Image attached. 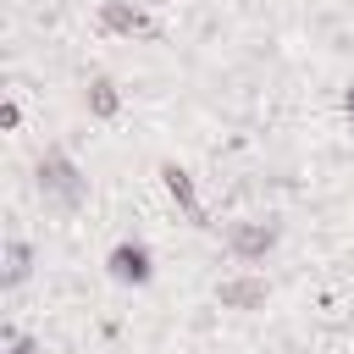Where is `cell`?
<instances>
[{
    "mask_svg": "<svg viewBox=\"0 0 354 354\" xmlns=\"http://www.w3.org/2000/svg\"><path fill=\"white\" fill-rule=\"evenodd\" d=\"M33 188H39V199H44L50 210H61V216H72V210L88 205V171L72 160L66 144H44V155L33 160Z\"/></svg>",
    "mask_w": 354,
    "mask_h": 354,
    "instance_id": "6da1fadb",
    "label": "cell"
},
{
    "mask_svg": "<svg viewBox=\"0 0 354 354\" xmlns=\"http://www.w3.org/2000/svg\"><path fill=\"white\" fill-rule=\"evenodd\" d=\"M282 243V221L277 216H238L221 227V249L232 266H266V254Z\"/></svg>",
    "mask_w": 354,
    "mask_h": 354,
    "instance_id": "7a4b0ae2",
    "label": "cell"
},
{
    "mask_svg": "<svg viewBox=\"0 0 354 354\" xmlns=\"http://www.w3.org/2000/svg\"><path fill=\"white\" fill-rule=\"evenodd\" d=\"M266 299H271V282H266L254 266H238V271H227V277L216 282V304H221V310L249 315V310H260Z\"/></svg>",
    "mask_w": 354,
    "mask_h": 354,
    "instance_id": "3957f363",
    "label": "cell"
},
{
    "mask_svg": "<svg viewBox=\"0 0 354 354\" xmlns=\"http://www.w3.org/2000/svg\"><path fill=\"white\" fill-rule=\"evenodd\" d=\"M105 271H111V282H122V288H149V277H155V254H149V243L122 238V243H111Z\"/></svg>",
    "mask_w": 354,
    "mask_h": 354,
    "instance_id": "277c9868",
    "label": "cell"
},
{
    "mask_svg": "<svg viewBox=\"0 0 354 354\" xmlns=\"http://www.w3.org/2000/svg\"><path fill=\"white\" fill-rule=\"evenodd\" d=\"M100 28H105V33H122V39L155 33L149 11H144V6H133V0H100Z\"/></svg>",
    "mask_w": 354,
    "mask_h": 354,
    "instance_id": "5b68a950",
    "label": "cell"
},
{
    "mask_svg": "<svg viewBox=\"0 0 354 354\" xmlns=\"http://www.w3.org/2000/svg\"><path fill=\"white\" fill-rule=\"evenodd\" d=\"M160 183H166V194H171V205L194 221V227H210L205 221V205H199V188H194V177L177 166V160H160Z\"/></svg>",
    "mask_w": 354,
    "mask_h": 354,
    "instance_id": "8992f818",
    "label": "cell"
},
{
    "mask_svg": "<svg viewBox=\"0 0 354 354\" xmlns=\"http://www.w3.org/2000/svg\"><path fill=\"white\" fill-rule=\"evenodd\" d=\"M0 266H6V271H0V288H6V293H17V288L33 277V266H39V249H33L28 238H6V254H0Z\"/></svg>",
    "mask_w": 354,
    "mask_h": 354,
    "instance_id": "52a82bcc",
    "label": "cell"
},
{
    "mask_svg": "<svg viewBox=\"0 0 354 354\" xmlns=\"http://www.w3.org/2000/svg\"><path fill=\"white\" fill-rule=\"evenodd\" d=\"M83 111L88 116H100V122H111L116 111H122V94H116V83L100 72V77H88V88H83Z\"/></svg>",
    "mask_w": 354,
    "mask_h": 354,
    "instance_id": "ba28073f",
    "label": "cell"
},
{
    "mask_svg": "<svg viewBox=\"0 0 354 354\" xmlns=\"http://www.w3.org/2000/svg\"><path fill=\"white\" fill-rule=\"evenodd\" d=\"M6 354H39V343H33L22 326H6Z\"/></svg>",
    "mask_w": 354,
    "mask_h": 354,
    "instance_id": "9c48e42d",
    "label": "cell"
},
{
    "mask_svg": "<svg viewBox=\"0 0 354 354\" xmlns=\"http://www.w3.org/2000/svg\"><path fill=\"white\" fill-rule=\"evenodd\" d=\"M17 122H22V105L6 100V105H0V127H17Z\"/></svg>",
    "mask_w": 354,
    "mask_h": 354,
    "instance_id": "30bf717a",
    "label": "cell"
},
{
    "mask_svg": "<svg viewBox=\"0 0 354 354\" xmlns=\"http://www.w3.org/2000/svg\"><path fill=\"white\" fill-rule=\"evenodd\" d=\"M343 116H348V127H354V83L343 88Z\"/></svg>",
    "mask_w": 354,
    "mask_h": 354,
    "instance_id": "8fae6325",
    "label": "cell"
}]
</instances>
